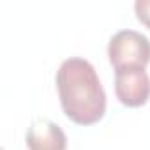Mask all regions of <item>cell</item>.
I'll return each instance as SVG.
<instances>
[{"label":"cell","instance_id":"cell-1","mask_svg":"<svg viewBox=\"0 0 150 150\" xmlns=\"http://www.w3.org/2000/svg\"><path fill=\"white\" fill-rule=\"evenodd\" d=\"M57 90L65 117L78 125L97 124L106 113V92L96 67L81 58H65L57 71Z\"/></svg>","mask_w":150,"mask_h":150},{"label":"cell","instance_id":"cell-2","mask_svg":"<svg viewBox=\"0 0 150 150\" xmlns=\"http://www.w3.org/2000/svg\"><path fill=\"white\" fill-rule=\"evenodd\" d=\"M108 58L115 71L122 67H145L150 62V41L141 32L118 30L110 39Z\"/></svg>","mask_w":150,"mask_h":150},{"label":"cell","instance_id":"cell-3","mask_svg":"<svg viewBox=\"0 0 150 150\" xmlns=\"http://www.w3.org/2000/svg\"><path fill=\"white\" fill-rule=\"evenodd\" d=\"M115 94L127 108H139L150 99V76L145 67H122L115 71Z\"/></svg>","mask_w":150,"mask_h":150},{"label":"cell","instance_id":"cell-4","mask_svg":"<svg viewBox=\"0 0 150 150\" xmlns=\"http://www.w3.org/2000/svg\"><path fill=\"white\" fill-rule=\"evenodd\" d=\"M28 150H65L67 136L58 124L48 118H35L25 134Z\"/></svg>","mask_w":150,"mask_h":150},{"label":"cell","instance_id":"cell-5","mask_svg":"<svg viewBox=\"0 0 150 150\" xmlns=\"http://www.w3.org/2000/svg\"><path fill=\"white\" fill-rule=\"evenodd\" d=\"M134 13H136V18L146 28H150V0H136L134 2Z\"/></svg>","mask_w":150,"mask_h":150}]
</instances>
